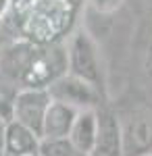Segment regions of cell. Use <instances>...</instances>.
<instances>
[{
	"mask_svg": "<svg viewBox=\"0 0 152 156\" xmlns=\"http://www.w3.org/2000/svg\"><path fill=\"white\" fill-rule=\"evenodd\" d=\"M88 2H90V6L94 11L100 12V15H113L125 4V0H88Z\"/></svg>",
	"mask_w": 152,
	"mask_h": 156,
	"instance_id": "cell-12",
	"label": "cell"
},
{
	"mask_svg": "<svg viewBox=\"0 0 152 156\" xmlns=\"http://www.w3.org/2000/svg\"><path fill=\"white\" fill-rule=\"evenodd\" d=\"M75 17V4L67 0H27L19 11V34L35 46L56 44Z\"/></svg>",
	"mask_w": 152,
	"mask_h": 156,
	"instance_id": "cell-2",
	"label": "cell"
},
{
	"mask_svg": "<svg viewBox=\"0 0 152 156\" xmlns=\"http://www.w3.org/2000/svg\"><path fill=\"white\" fill-rule=\"evenodd\" d=\"M98 156H123L121 144V123L110 110L98 112V137H96V150Z\"/></svg>",
	"mask_w": 152,
	"mask_h": 156,
	"instance_id": "cell-9",
	"label": "cell"
},
{
	"mask_svg": "<svg viewBox=\"0 0 152 156\" xmlns=\"http://www.w3.org/2000/svg\"><path fill=\"white\" fill-rule=\"evenodd\" d=\"M50 106V96L46 90H19L11 104V119L34 131L38 137L42 133V123Z\"/></svg>",
	"mask_w": 152,
	"mask_h": 156,
	"instance_id": "cell-5",
	"label": "cell"
},
{
	"mask_svg": "<svg viewBox=\"0 0 152 156\" xmlns=\"http://www.w3.org/2000/svg\"><path fill=\"white\" fill-rule=\"evenodd\" d=\"M9 9H11V0H0V19L6 15Z\"/></svg>",
	"mask_w": 152,
	"mask_h": 156,
	"instance_id": "cell-14",
	"label": "cell"
},
{
	"mask_svg": "<svg viewBox=\"0 0 152 156\" xmlns=\"http://www.w3.org/2000/svg\"><path fill=\"white\" fill-rule=\"evenodd\" d=\"M0 156H2V129H0Z\"/></svg>",
	"mask_w": 152,
	"mask_h": 156,
	"instance_id": "cell-15",
	"label": "cell"
},
{
	"mask_svg": "<svg viewBox=\"0 0 152 156\" xmlns=\"http://www.w3.org/2000/svg\"><path fill=\"white\" fill-rule=\"evenodd\" d=\"M148 11H150V15H152V0H148Z\"/></svg>",
	"mask_w": 152,
	"mask_h": 156,
	"instance_id": "cell-16",
	"label": "cell"
},
{
	"mask_svg": "<svg viewBox=\"0 0 152 156\" xmlns=\"http://www.w3.org/2000/svg\"><path fill=\"white\" fill-rule=\"evenodd\" d=\"M144 67H146V73L152 77V44H150V48H148V52H146V62H144Z\"/></svg>",
	"mask_w": 152,
	"mask_h": 156,
	"instance_id": "cell-13",
	"label": "cell"
},
{
	"mask_svg": "<svg viewBox=\"0 0 152 156\" xmlns=\"http://www.w3.org/2000/svg\"><path fill=\"white\" fill-rule=\"evenodd\" d=\"M65 58H67V73L90 83L94 90L102 94L104 90V69L98 46L92 40V36L85 29H77L71 36L69 44L65 48Z\"/></svg>",
	"mask_w": 152,
	"mask_h": 156,
	"instance_id": "cell-3",
	"label": "cell"
},
{
	"mask_svg": "<svg viewBox=\"0 0 152 156\" xmlns=\"http://www.w3.org/2000/svg\"><path fill=\"white\" fill-rule=\"evenodd\" d=\"M123 156H142L152 152V121L136 119L127 127H121Z\"/></svg>",
	"mask_w": 152,
	"mask_h": 156,
	"instance_id": "cell-10",
	"label": "cell"
},
{
	"mask_svg": "<svg viewBox=\"0 0 152 156\" xmlns=\"http://www.w3.org/2000/svg\"><path fill=\"white\" fill-rule=\"evenodd\" d=\"M77 112L79 110L67 106V104H60V102H52L50 100V106H48L46 115H44L40 140L42 142H60V140H67Z\"/></svg>",
	"mask_w": 152,
	"mask_h": 156,
	"instance_id": "cell-8",
	"label": "cell"
},
{
	"mask_svg": "<svg viewBox=\"0 0 152 156\" xmlns=\"http://www.w3.org/2000/svg\"><path fill=\"white\" fill-rule=\"evenodd\" d=\"M142 156H152V152H148V154H142Z\"/></svg>",
	"mask_w": 152,
	"mask_h": 156,
	"instance_id": "cell-17",
	"label": "cell"
},
{
	"mask_svg": "<svg viewBox=\"0 0 152 156\" xmlns=\"http://www.w3.org/2000/svg\"><path fill=\"white\" fill-rule=\"evenodd\" d=\"M46 92L52 102L67 104L75 110H96V106L100 104V98H102L98 90H94L90 83L73 77L69 73L56 77L46 87Z\"/></svg>",
	"mask_w": 152,
	"mask_h": 156,
	"instance_id": "cell-4",
	"label": "cell"
},
{
	"mask_svg": "<svg viewBox=\"0 0 152 156\" xmlns=\"http://www.w3.org/2000/svg\"><path fill=\"white\" fill-rule=\"evenodd\" d=\"M40 156H73V148L69 146L67 140L60 142H42L40 144Z\"/></svg>",
	"mask_w": 152,
	"mask_h": 156,
	"instance_id": "cell-11",
	"label": "cell"
},
{
	"mask_svg": "<svg viewBox=\"0 0 152 156\" xmlns=\"http://www.w3.org/2000/svg\"><path fill=\"white\" fill-rule=\"evenodd\" d=\"M96 137H98V110H79L67 137L69 146L77 154L92 156L96 150Z\"/></svg>",
	"mask_w": 152,
	"mask_h": 156,
	"instance_id": "cell-6",
	"label": "cell"
},
{
	"mask_svg": "<svg viewBox=\"0 0 152 156\" xmlns=\"http://www.w3.org/2000/svg\"><path fill=\"white\" fill-rule=\"evenodd\" d=\"M42 140L27 127L6 121L2 127V156H34L40 152Z\"/></svg>",
	"mask_w": 152,
	"mask_h": 156,
	"instance_id": "cell-7",
	"label": "cell"
},
{
	"mask_svg": "<svg viewBox=\"0 0 152 156\" xmlns=\"http://www.w3.org/2000/svg\"><path fill=\"white\" fill-rule=\"evenodd\" d=\"M0 67L23 85V90H46L56 77L67 73V58L65 48L56 44L35 46L17 42L2 52Z\"/></svg>",
	"mask_w": 152,
	"mask_h": 156,
	"instance_id": "cell-1",
	"label": "cell"
},
{
	"mask_svg": "<svg viewBox=\"0 0 152 156\" xmlns=\"http://www.w3.org/2000/svg\"><path fill=\"white\" fill-rule=\"evenodd\" d=\"M34 156H40V154H34Z\"/></svg>",
	"mask_w": 152,
	"mask_h": 156,
	"instance_id": "cell-18",
	"label": "cell"
}]
</instances>
